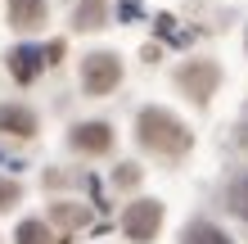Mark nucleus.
Returning a JSON list of instances; mask_svg holds the SVG:
<instances>
[{
    "mask_svg": "<svg viewBox=\"0 0 248 244\" xmlns=\"http://www.w3.org/2000/svg\"><path fill=\"white\" fill-rule=\"evenodd\" d=\"M99 14H104V0H86L81 14H77V27H95V23H99Z\"/></svg>",
    "mask_w": 248,
    "mask_h": 244,
    "instance_id": "nucleus-12",
    "label": "nucleus"
},
{
    "mask_svg": "<svg viewBox=\"0 0 248 244\" xmlns=\"http://www.w3.org/2000/svg\"><path fill=\"white\" fill-rule=\"evenodd\" d=\"M72 145L86 149V154H108L113 149V127L108 122H81V127H72Z\"/></svg>",
    "mask_w": 248,
    "mask_h": 244,
    "instance_id": "nucleus-5",
    "label": "nucleus"
},
{
    "mask_svg": "<svg viewBox=\"0 0 248 244\" xmlns=\"http://www.w3.org/2000/svg\"><path fill=\"white\" fill-rule=\"evenodd\" d=\"M176 81H181V91L189 95V99H208L212 91H217V81H221V73H217V64H185L181 73H176Z\"/></svg>",
    "mask_w": 248,
    "mask_h": 244,
    "instance_id": "nucleus-4",
    "label": "nucleus"
},
{
    "mask_svg": "<svg viewBox=\"0 0 248 244\" xmlns=\"http://www.w3.org/2000/svg\"><path fill=\"white\" fill-rule=\"evenodd\" d=\"M18 181H5V177H0V212H5V208H14V204H18Z\"/></svg>",
    "mask_w": 248,
    "mask_h": 244,
    "instance_id": "nucleus-13",
    "label": "nucleus"
},
{
    "mask_svg": "<svg viewBox=\"0 0 248 244\" xmlns=\"http://www.w3.org/2000/svg\"><path fill=\"white\" fill-rule=\"evenodd\" d=\"M140 140L149 149H158V154H185L189 149V131L167 109H144L140 113Z\"/></svg>",
    "mask_w": 248,
    "mask_h": 244,
    "instance_id": "nucleus-1",
    "label": "nucleus"
},
{
    "mask_svg": "<svg viewBox=\"0 0 248 244\" xmlns=\"http://www.w3.org/2000/svg\"><path fill=\"white\" fill-rule=\"evenodd\" d=\"M81 81H86V91L91 95H108L113 86L122 81V64H118V54H91L86 59V68H81Z\"/></svg>",
    "mask_w": 248,
    "mask_h": 244,
    "instance_id": "nucleus-3",
    "label": "nucleus"
},
{
    "mask_svg": "<svg viewBox=\"0 0 248 244\" xmlns=\"http://www.w3.org/2000/svg\"><path fill=\"white\" fill-rule=\"evenodd\" d=\"M9 23L14 27H41L46 23V0H9Z\"/></svg>",
    "mask_w": 248,
    "mask_h": 244,
    "instance_id": "nucleus-8",
    "label": "nucleus"
},
{
    "mask_svg": "<svg viewBox=\"0 0 248 244\" xmlns=\"http://www.w3.org/2000/svg\"><path fill=\"white\" fill-rule=\"evenodd\" d=\"M181 244H230V240H226L221 231H217V226H189Z\"/></svg>",
    "mask_w": 248,
    "mask_h": 244,
    "instance_id": "nucleus-10",
    "label": "nucleus"
},
{
    "mask_svg": "<svg viewBox=\"0 0 248 244\" xmlns=\"http://www.w3.org/2000/svg\"><path fill=\"white\" fill-rule=\"evenodd\" d=\"M0 131L5 136H32L36 131V113L23 104H0Z\"/></svg>",
    "mask_w": 248,
    "mask_h": 244,
    "instance_id": "nucleus-6",
    "label": "nucleus"
},
{
    "mask_svg": "<svg viewBox=\"0 0 248 244\" xmlns=\"http://www.w3.org/2000/svg\"><path fill=\"white\" fill-rule=\"evenodd\" d=\"M122 226H126V235H131V240L149 244V240L158 235V226H163V204H158V199H136V204L126 208Z\"/></svg>",
    "mask_w": 248,
    "mask_h": 244,
    "instance_id": "nucleus-2",
    "label": "nucleus"
},
{
    "mask_svg": "<svg viewBox=\"0 0 248 244\" xmlns=\"http://www.w3.org/2000/svg\"><path fill=\"white\" fill-rule=\"evenodd\" d=\"M230 208L248 222V172H239V177L230 181Z\"/></svg>",
    "mask_w": 248,
    "mask_h": 244,
    "instance_id": "nucleus-9",
    "label": "nucleus"
},
{
    "mask_svg": "<svg viewBox=\"0 0 248 244\" xmlns=\"http://www.w3.org/2000/svg\"><path fill=\"white\" fill-rule=\"evenodd\" d=\"M9 73L18 77V81H32L41 73V50L36 46H18V50H9Z\"/></svg>",
    "mask_w": 248,
    "mask_h": 244,
    "instance_id": "nucleus-7",
    "label": "nucleus"
},
{
    "mask_svg": "<svg viewBox=\"0 0 248 244\" xmlns=\"http://www.w3.org/2000/svg\"><path fill=\"white\" fill-rule=\"evenodd\" d=\"M18 244H50L46 222H23V226H18Z\"/></svg>",
    "mask_w": 248,
    "mask_h": 244,
    "instance_id": "nucleus-11",
    "label": "nucleus"
}]
</instances>
